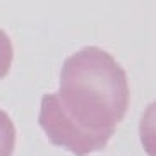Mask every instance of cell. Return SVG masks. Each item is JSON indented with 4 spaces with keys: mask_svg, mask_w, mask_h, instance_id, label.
I'll use <instances>...</instances> for the list:
<instances>
[{
    "mask_svg": "<svg viewBox=\"0 0 156 156\" xmlns=\"http://www.w3.org/2000/svg\"><path fill=\"white\" fill-rule=\"evenodd\" d=\"M129 108V83L122 65L98 46L65 58L57 93L41 98L38 122L53 146L76 156L108 144Z\"/></svg>",
    "mask_w": 156,
    "mask_h": 156,
    "instance_id": "obj_1",
    "label": "cell"
},
{
    "mask_svg": "<svg viewBox=\"0 0 156 156\" xmlns=\"http://www.w3.org/2000/svg\"><path fill=\"white\" fill-rule=\"evenodd\" d=\"M141 142L147 156H156V101L146 108L139 125Z\"/></svg>",
    "mask_w": 156,
    "mask_h": 156,
    "instance_id": "obj_2",
    "label": "cell"
},
{
    "mask_svg": "<svg viewBox=\"0 0 156 156\" xmlns=\"http://www.w3.org/2000/svg\"><path fill=\"white\" fill-rule=\"evenodd\" d=\"M16 147V127L4 110H0V156H12Z\"/></svg>",
    "mask_w": 156,
    "mask_h": 156,
    "instance_id": "obj_3",
    "label": "cell"
},
{
    "mask_svg": "<svg viewBox=\"0 0 156 156\" xmlns=\"http://www.w3.org/2000/svg\"><path fill=\"white\" fill-rule=\"evenodd\" d=\"M12 58H14L12 41H10L9 34L4 29H0V79H4L9 74Z\"/></svg>",
    "mask_w": 156,
    "mask_h": 156,
    "instance_id": "obj_4",
    "label": "cell"
}]
</instances>
